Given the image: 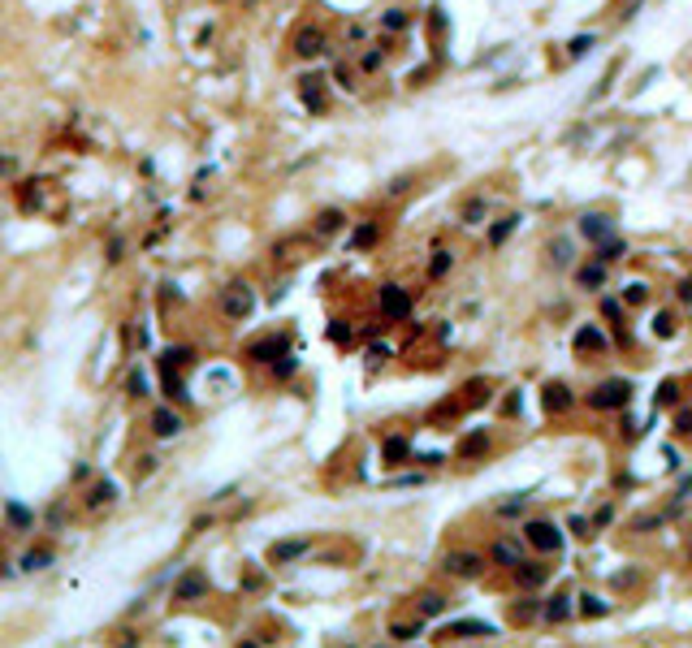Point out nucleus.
I'll list each match as a JSON object with an SVG mask.
<instances>
[{
	"mask_svg": "<svg viewBox=\"0 0 692 648\" xmlns=\"http://www.w3.org/2000/svg\"><path fill=\"white\" fill-rule=\"evenodd\" d=\"M627 402H632V381H619V376H614V381H602L589 394V406L593 411H623Z\"/></svg>",
	"mask_w": 692,
	"mask_h": 648,
	"instance_id": "obj_1",
	"label": "nucleus"
},
{
	"mask_svg": "<svg viewBox=\"0 0 692 648\" xmlns=\"http://www.w3.org/2000/svg\"><path fill=\"white\" fill-rule=\"evenodd\" d=\"M523 540H528L537 554H558V549H563V531H558L550 519H528V523H523Z\"/></svg>",
	"mask_w": 692,
	"mask_h": 648,
	"instance_id": "obj_2",
	"label": "nucleus"
},
{
	"mask_svg": "<svg viewBox=\"0 0 692 648\" xmlns=\"http://www.w3.org/2000/svg\"><path fill=\"white\" fill-rule=\"evenodd\" d=\"M381 315L385 320H407L411 315V294L403 286H381Z\"/></svg>",
	"mask_w": 692,
	"mask_h": 648,
	"instance_id": "obj_3",
	"label": "nucleus"
},
{
	"mask_svg": "<svg viewBox=\"0 0 692 648\" xmlns=\"http://www.w3.org/2000/svg\"><path fill=\"white\" fill-rule=\"evenodd\" d=\"M580 234H584V238H589V242L597 247V242L614 238V221H610L606 212H584V216H580Z\"/></svg>",
	"mask_w": 692,
	"mask_h": 648,
	"instance_id": "obj_4",
	"label": "nucleus"
},
{
	"mask_svg": "<svg viewBox=\"0 0 692 648\" xmlns=\"http://www.w3.org/2000/svg\"><path fill=\"white\" fill-rule=\"evenodd\" d=\"M575 286H580V290H589V294H597V290L606 286V264H602V259L580 264V268H575Z\"/></svg>",
	"mask_w": 692,
	"mask_h": 648,
	"instance_id": "obj_5",
	"label": "nucleus"
},
{
	"mask_svg": "<svg viewBox=\"0 0 692 648\" xmlns=\"http://www.w3.org/2000/svg\"><path fill=\"white\" fill-rule=\"evenodd\" d=\"M325 48H329V39L316 31V26H307V31L294 35V52H299V57H307V61H312V57H321Z\"/></svg>",
	"mask_w": 692,
	"mask_h": 648,
	"instance_id": "obj_6",
	"label": "nucleus"
},
{
	"mask_svg": "<svg viewBox=\"0 0 692 648\" xmlns=\"http://www.w3.org/2000/svg\"><path fill=\"white\" fill-rule=\"evenodd\" d=\"M571 402H575V398H571V389H567L563 381H550V385H545V394H541V406H545L550 415L571 411Z\"/></svg>",
	"mask_w": 692,
	"mask_h": 648,
	"instance_id": "obj_7",
	"label": "nucleus"
},
{
	"mask_svg": "<svg viewBox=\"0 0 692 648\" xmlns=\"http://www.w3.org/2000/svg\"><path fill=\"white\" fill-rule=\"evenodd\" d=\"M571 346H575V350H606L610 342H606V333H602V324H580L575 338H571Z\"/></svg>",
	"mask_w": 692,
	"mask_h": 648,
	"instance_id": "obj_8",
	"label": "nucleus"
},
{
	"mask_svg": "<svg viewBox=\"0 0 692 648\" xmlns=\"http://www.w3.org/2000/svg\"><path fill=\"white\" fill-rule=\"evenodd\" d=\"M446 571L459 575V579H476V575L485 571V562L476 558V554H450V558H446Z\"/></svg>",
	"mask_w": 692,
	"mask_h": 648,
	"instance_id": "obj_9",
	"label": "nucleus"
},
{
	"mask_svg": "<svg viewBox=\"0 0 692 648\" xmlns=\"http://www.w3.org/2000/svg\"><path fill=\"white\" fill-rule=\"evenodd\" d=\"M545 622H567L571 614H575V605H571V597H567V592H554V597L545 601Z\"/></svg>",
	"mask_w": 692,
	"mask_h": 648,
	"instance_id": "obj_10",
	"label": "nucleus"
},
{
	"mask_svg": "<svg viewBox=\"0 0 692 648\" xmlns=\"http://www.w3.org/2000/svg\"><path fill=\"white\" fill-rule=\"evenodd\" d=\"M446 635L476 639V635H498V627H489V622H476V618H459V622H450V627H446Z\"/></svg>",
	"mask_w": 692,
	"mask_h": 648,
	"instance_id": "obj_11",
	"label": "nucleus"
},
{
	"mask_svg": "<svg viewBox=\"0 0 692 648\" xmlns=\"http://www.w3.org/2000/svg\"><path fill=\"white\" fill-rule=\"evenodd\" d=\"M251 303H255V298H251V290H247V286H230V294H225V303H221V307H225V315H247V311H251Z\"/></svg>",
	"mask_w": 692,
	"mask_h": 648,
	"instance_id": "obj_12",
	"label": "nucleus"
},
{
	"mask_svg": "<svg viewBox=\"0 0 692 648\" xmlns=\"http://www.w3.org/2000/svg\"><path fill=\"white\" fill-rule=\"evenodd\" d=\"M303 99H307L312 113H321V108H325V78H321V74L303 78Z\"/></svg>",
	"mask_w": 692,
	"mask_h": 648,
	"instance_id": "obj_13",
	"label": "nucleus"
},
{
	"mask_svg": "<svg viewBox=\"0 0 692 648\" xmlns=\"http://www.w3.org/2000/svg\"><path fill=\"white\" fill-rule=\"evenodd\" d=\"M381 458H385V467H394V463L411 458V441H407V437H385V446H381Z\"/></svg>",
	"mask_w": 692,
	"mask_h": 648,
	"instance_id": "obj_14",
	"label": "nucleus"
},
{
	"mask_svg": "<svg viewBox=\"0 0 692 648\" xmlns=\"http://www.w3.org/2000/svg\"><path fill=\"white\" fill-rule=\"evenodd\" d=\"M485 450H489V432L485 428H476L472 437L459 441V458H476V454H485Z\"/></svg>",
	"mask_w": 692,
	"mask_h": 648,
	"instance_id": "obj_15",
	"label": "nucleus"
},
{
	"mask_svg": "<svg viewBox=\"0 0 692 648\" xmlns=\"http://www.w3.org/2000/svg\"><path fill=\"white\" fill-rule=\"evenodd\" d=\"M151 428H156V437H178V432H182V419H178L174 411H156V415H151Z\"/></svg>",
	"mask_w": 692,
	"mask_h": 648,
	"instance_id": "obj_16",
	"label": "nucleus"
},
{
	"mask_svg": "<svg viewBox=\"0 0 692 648\" xmlns=\"http://www.w3.org/2000/svg\"><path fill=\"white\" fill-rule=\"evenodd\" d=\"M415 610H420V618H437V614H446V597L442 592H420Z\"/></svg>",
	"mask_w": 692,
	"mask_h": 648,
	"instance_id": "obj_17",
	"label": "nucleus"
},
{
	"mask_svg": "<svg viewBox=\"0 0 692 648\" xmlns=\"http://www.w3.org/2000/svg\"><path fill=\"white\" fill-rule=\"evenodd\" d=\"M541 579H545V566H532V562L515 566V583L519 588H541Z\"/></svg>",
	"mask_w": 692,
	"mask_h": 648,
	"instance_id": "obj_18",
	"label": "nucleus"
},
{
	"mask_svg": "<svg viewBox=\"0 0 692 648\" xmlns=\"http://www.w3.org/2000/svg\"><path fill=\"white\" fill-rule=\"evenodd\" d=\"M580 614L584 618H606L610 614V601H602L597 592H584V597H580Z\"/></svg>",
	"mask_w": 692,
	"mask_h": 648,
	"instance_id": "obj_19",
	"label": "nucleus"
},
{
	"mask_svg": "<svg viewBox=\"0 0 692 648\" xmlns=\"http://www.w3.org/2000/svg\"><path fill=\"white\" fill-rule=\"evenodd\" d=\"M203 592H208V579L203 575H186L178 583V601H195V597H203Z\"/></svg>",
	"mask_w": 692,
	"mask_h": 648,
	"instance_id": "obj_20",
	"label": "nucleus"
},
{
	"mask_svg": "<svg viewBox=\"0 0 692 648\" xmlns=\"http://www.w3.org/2000/svg\"><path fill=\"white\" fill-rule=\"evenodd\" d=\"M550 264L571 268V264H575V247H571L567 238H554V242H550Z\"/></svg>",
	"mask_w": 692,
	"mask_h": 648,
	"instance_id": "obj_21",
	"label": "nucleus"
},
{
	"mask_svg": "<svg viewBox=\"0 0 692 648\" xmlns=\"http://www.w3.org/2000/svg\"><path fill=\"white\" fill-rule=\"evenodd\" d=\"M515 230H519V216H515V212H511V216H502V221L489 230V247H502V242H506Z\"/></svg>",
	"mask_w": 692,
	"mask_h": 648,
	"instance_id": "obj_22",
	"label": "nucleus"
},
{
	"mask_svg": "<svg viewBox=\"0 0 692 648\" xmlns=\"http://www.w3.org/2000/svg\"><path fill=\"white\" fill-rule=\"evenodd\" d=\"M494 562H502V566H519L523 558H519V545H511V540H498L494 545Z\"/></svg>",
	"mask_w": 692,
	"mask_h": 648,
	"instance_id": "obj_23",
	"label": "nucleus"
},
{
	"mask_svg": "<svg viewBox=\"0 0 692 648\" xmlns=\"http://www.w3.org/2000/svg\"><path fill=\"white\" fill-rule=\"evenodd\" d=\"M623 238H606V242H597V259L602 264H614V259H623Z\"/></svg>",
	"mask_w": 692,
	"mask_h": 648,
	"instance_id": "obj_24",
	"label": "nucleus"
},
{
	"mask_svg": "<svg viewBox=\"0 0 692 648\" xmlns=\"http://www.w3.org/2000/svg\"><path fill=\"white\" fill-rule=\"evenodd\" d=\"M381 65H385V48H381V43H377V48H368L363 57H359V70H363V74H377Z\"/></svg>",
	"mask_w": 692,
	"mask_h": 648,
	"instance_id": "obj_25",
	"label": "nucleus"
},
{
	"mask_svg": "<svg viewBox=\"0 0 692 648\" xmlns=\"http://www.w3.org/2000/svg\"><path fill=\"white\" fill-rule=\"evenodd\" d=\"M485 212H489L485 199H467V203H463V225H481V221H485Z\"/></svg>",
	"mask_w": 692,
	"mask_h": 648,
	"instance_id": "obj_26",
	"label": "nucleus"
},
{
	"mask_svg": "<svg viewBox=\"0 0 692 648\" xmlns=\"http://www.w3.org/2000/svg\"><path fill=\"white\" fill-rule=\"evenodd\" d=\"M645 298H649V286H645V281H627V286H623V303H627V307H641Z\"/></svg>",
	"mask_w": 692,
	"mask_h": 648,
	"instance_id": "obj_27",
	"label": "nucleus"
},
{
	"mask_svg": "<svg viewBox=\"0 0 692 648\" xmlns=\"http://www.w3.org/2000/svg\"><path fill=\"white\" fill-rule=\"evenodd\" d=\"M407 22H411V18H407L403 9H385V14H381V26H385L390 35H403V31H407Z\"/></svg>",
	"mask_w": 692,
	"mask_h": 648,
	"instance_id": "obj_28",
	"label": "nucleus"
},
{
	"mask_svg": "<svg viewBox=\"0 0 692 648\" xmlns=\"http://www.w3.org/2000/svg\"><path fill=\"white\" fill-rule=\"evenodd\" d=\"M420 635H424L420 622H398V627H390V639H398V644H411V639H420Z\"/></svg>",
	"mask_w": 692,
	"mask_h": 648,
	"instance_id": "obj_29",
	"label": "nucleus"
},
{
	"mask_svg": "<svg viewBox=\"0 0 692 648\" xmlns=\"http://www.w3.org/2000/svg\"><path fill=\"white\" fill-rule=\"evenodd\" d=\"M675 402H679V385L675 381H662L658 394H654V406H675Z\"/></svg>",
	"mask_w": 692,
	"mask_h": 648,
	"instance_id": "obj_30",
	"label": "nucleus"
},
{
	"mask_svg": "<svg viewBox=\"0 0 692 648\" xmlns=\"http://www.w3.org/2000/svg\"><path fill=\"white\" fill-rule=\"evenodd\" d=\"M377 242V225H359L355 234H351V251H363V247H372Z\"/></svg>",
	"mask_w": 692,
	"mask_h": 648,
	"instance_id": "obj_31",
	"label": "nucleus"
},
{
	"mask_svg": "<svg viewBox=\"0 0 692 648\" xmlns=\"http://www.w3.org/2000/svg\"><path fill=\"white\" fill-rule=\"evenodd\" d=\"M316 230H321V234H334V230H342V212H338V207L321 212V216H316Z\"/></svg>",
	"mask_w": 692,
	"mask_h": 648,
	"instance_id": "obj_32",
	"label": "nucleus"
},
{
	"mask_svg": "<svg viewBox=\"0 0 692 648\" xmlns=\"http://www.w3.org/2000/svg\"><path fill=\"white\" fill-rule=\"evenodd\" d=\"M450 264H454V255H450V251H437V255H433V264H429V277H433V281H437V277H446V273H450Z\"/></svg>",
	"mask_w": 692,
	"mask_h": 648,
	"instance_id": "obj_33",
	"label": "nucleus"
},
{
	"mask_svg": "<svg viewBox=\"0 0 692 648\" xmlns=\"http://www.w3.org/2000/svg\"><path fill=\"white\" fill-rule=\"evenodd\" d=\"M654 333H658V338H671V333H675V315H671V311H658V315H654Z\"/></svg>",
	"mask_w": 692,
	"mask_h": 648,
	"instance_id": "obj_34",
	"label": "nucleus"
},
{
	"mask_svg": "<svg viewBox=\"0 0 692 648\" xmlns=\"http://www.w3.org/2000/svg\"><path fill=\"white\" fill-rule=\"evenodd\" d=\"M251 359H269V355H282V342H255L251 350H247Z\"/></svg>",
	"mask_w": 692,
	"mask_h": 648,
	"instance_id": "obj_35",
	"label": "nucleus"
},
{
	"mask_svg": "<svg viewBox=\"0 0 692 648\" xmlns=\"http://www.w3.org/2000/svg\"><path fill=\"white\" fill-rule=\"evenodd\" d=\"M303 549H307L303 540H290V545H277V549H273V558H277V562H286V558H299Z\"/></svg>",
	"mask_w": 692,
	"mask_h": 648,
	"instance_id": "obj_36",
	"label": "nucleus"
},
{
	"mask_svg": "<svg viewBox=\"0 0 692 648\" xmlns=\"http://www.w3.org/2000/svg\"><path fill=\"white\" fill-rule=\"evenodd\" d=\"M567 527H571V531H575L580 540H589V536H593V519H584V514H575V519H571Z\"/></svg>",
	"mask_w": 692,
	"mask_h": 648,
	"instance_id": "obj_37",
	"label": "nucleus"
},
{
	"mask_svg": "<svg viewBox=\"0 0 692 648\" xmlns=\"http://www.w3.org/2000/svg\"><path fill=\"white\" fill-rule=\"evenodd\" d=\"M589 48H593V35H575V39L567 43V52H571V57H584Z\"/></svg>",
	"mask_w": 692,
	"mask_h": 648,
	"instance_id": "obj_38",
	"label": "nucleus"
},
{
	"mask_svg": "<svg viewBox=\"0 0 692 648\" xmlns=\"http://www.w3.org/2000/svg\"><path fill=\"white\" fill-rule=\"evenodd\" d=\"M334 342H351V329H346V320H334V329H329Z\"/></svg>",
	"mask_w": 692,
	"mask_h": 648,
	"instance_id": "obj_39",
	"label": "nucleus"
},
{
	"mask_svg": "<svg viewBox=\"0 0 692 648\" xmlns=\"http://www.w3.org/2000/svg\"><path fill=\"white\" fill-rule=\"evenodd\" d=\"M675 428H679V432H692V411H679V415H675Z\"/></svg>",
	"mask_w": 692,
	"mask_h": 648,
	"instance_id": "obj_40",
	"label": "nucleus"
},
{
	"mask_svg": "<svg viewBox=\"0 0 692 648\" xmlns=\"http://www.w3.org/2000/svg\"><path fill=\"white\" fill-rule=\"evenodd\" d=\"M602 311H606L610 320H619V303H614V298H602Z\"/></svg>",
	"mask_w": 692,
	"mask_h": 648,
	"instance_id": "obj_41",
	"label": "nucleus"
},
{
	"mask_svg": "<svg viewBox=\"0 0 692 648\" xmlns=\"http://www.w3.org/2000/svg\"><path fill=\"white\" fill-rule=\"evenodd\" d=\"M294 372V359L290 355H282V363H277V376H290Z\"/></svg>",
	"mask_w": 692,
	"mask_h": 648,
	"instance_id": "obj_42",
	"label": "nucleus"
},
{
	"mask_svg": "<svg viewBox=\"0 0 692 648\" xmlns=\"http://www.w3.org/2000/svg\"><path fill=\"white\" fill-rule=\"evenodd\" d=\"M519 510H523V497H515V502H506V506H502L498 514H519Z\"/></svg>",
	"mask_w": 692,
	"mask_h": 648,
	"instance_id": "obj_43",
	"label": "nucleus"
},
{
	"mask_svg": "<svg viewBox=\"0 0 692 648\" xmlns=\"http://www.w3.org/2000/svg\"><path fill=\"white\" fill-rule=\"evenodd\" d=\"M610 514H614V510H610V506H602V510L593 514V527H602V523H610Z\"/></svg>",
	"mask_w": 692,
	"mask_h": 648,
	"instance_id": "obj_44",
	"label": "nucleus"
},
{
	"mask_svg": "<svg viewBox=\"0 0 692 648\" xmlns=\"http://www.w3.org/2000/svg\"><path fill=\"white\" fill-rule=\"evenodd\" d=\"M368 355H372V359H377V363H381V359H385V355H390V346H385V342H377V346H372V350H368Z\"/></svg>",
	"mask_w": 692,
	"mask_h": 648,
	"instance_id": "obj_45",
	"label": "nucleus"
},
{
	"mask_svg": "<svg viewBox=\"0 0 692 648\" xmlns=\"http://www.w3.org/2000/svg\"><path fill=\"white\" fill-rule=\"evenodd\" d=\"M407 182H411V178H394V182H390V195H403V190H407Z\"/></svg>",
	"mask_w": 692,
	"mask_h": 648,
	"instance_id": "obj_46",
	"label": "nucleus"
},
{
	"mask_svg": "<svg viewBox=\"0 0 692 648\" xmlns=\"http://www.w3.org/2000/svg\"><path fill=\"white\" fill-rule=\"evenodd\" d=\"M43 562H48V554H31V558H26V571H35V566H43Z\"/></svg>",
	"mask_w": 692,
	"mask_h": 648,
	"instance_id": "obj_47",
	"label": "nucleus"
},
{
	"mask_svg": "<svg viewBox=\"0 0 692 648\" xmlns=\"http://www.w3.org/2000/svg\"><path fill=\"white\" fill-rule=\"evenodd\" d=\"M679 298H683V303H692V281H683V286H679Z\"/></svg>",
	"mask_w": 692,
	"mask_h": 648,
	"instance_id": "obj_48",
	"label": "nucleus"
},
{
	"mask_svg": "<svg viewBox=\"0 0 692 648\" xmlns=\"http://www.w3.org/2000/svg\"><path fill=\"white\" fill-rule=\"evenodd\" d=\"M238 648H260V644H251V639H243V644H238Z\"/></svg>",
	"mask_w": 692,
	"mask_h": 648,
	"instance_id": "obj_49",
	"label": "nucleus"
}]
</instances>
